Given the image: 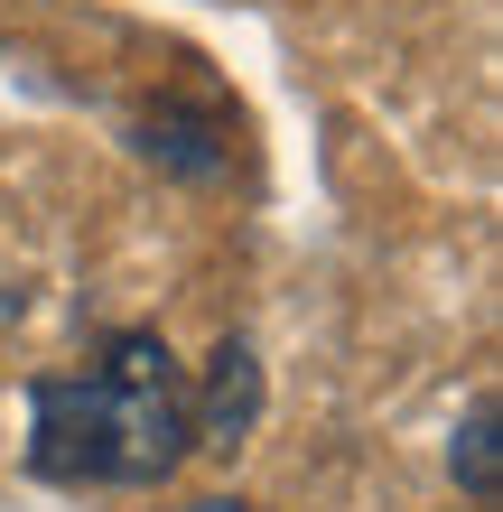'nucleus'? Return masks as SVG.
Wrapping results in <instances>:
<instances>
[{"instance_id":"nucleus-1","label":"nucleus","mask_w":503,"mask_h":512,"mask_svg":"<svg viewBox=\"0 0 503 512\" xmlns=\"http://www.w3.org/2000/svg\"><path fill=\"white\" fill-rule=\"evenodd\" d=\"M187 447V373L159 336H112L84 373L28 391V466L47 485H159Z\"/></svg>"},{"instance_id":"nucleus-2","label":"nucleus","mask_w":503,"mask_h":512,"mask_svg":"<svg viewBox=\"0 0 503 512\" xmlns=\"http://www.w3.org/2000/svg\"><path fill=\"white\" fill-rule=\"evenodd\" d=\"M252 419H261V354L243 336H224L205 354V382L187 391V438L196 447H243Z\"/></svg>"},{"instance_id":"nucleus-4","label":"nucleus","mask_w":503,"mask_h":512,"mask_svg":"<svg viewBox=\"0 0 503 512\" xmlns=\"http://www.w3.org/2000/svg\"><path fill=\"white\" fill-rule=\"evenodd\" d=\"M187 512H261V503H233V494H205V503H187Z\"/></svg>"},{"instance_id":"nucleus-3","label":"nucleus","mask_w":503,"mask_h":512,"mask_svg":"<svg viewBox=\"0 0 503 512\" xmlns=\"http://www.w3.org/2000/svg\"><path fill=\"white\" fill-rule=\"evenodd\" d=\"M448 466H457V485L476 494V503H503V419H494V401H476V410L457 419Z\"/></svg>"}]
</instances>
